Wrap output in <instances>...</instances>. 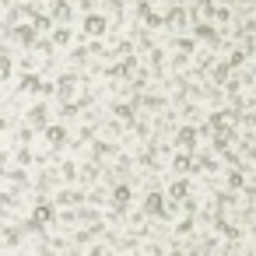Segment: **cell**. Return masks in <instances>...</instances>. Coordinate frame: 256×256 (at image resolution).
Returning a JSON list of instances; mask_svg holds the SVG:
<instances>
[{"instance_id":"5b68a950","label":"cell","mask_w":256,"mask_h":256,"mask_svg":"<svg viewBox=\"0 0 256 256\" xmlns=\"http://www.w3.org/2000/svg\"><path fill=\"white\" fill-rule=\"evenodd\" d=\"M46 141H49L53 147H60V144L67 141V130H64V127H46Z\"/></svg>"},{"instance_id":"30bf717a","label":"cell","mask_w":256,"mask_h":256,"mask_svg":"<svg viewBox=\"0 0 256 256\" xmlns=\"http://www.w3.org/2000/svg\"><path fill=\"white\" fill-rule=\"evenodd\" d=\"M253 74H256V67H253Z\"/></svg>"},{"instance_id":"7a4b0ae2","label":"cell","mask_w":256,"mask_h":256,"mask_svg":"<svg viewBox=\"0 0 256 256\" xmlns=\"http://www.w3.org/2000/svg\"><path fill=\"white\" fill-rule=\"evenodd\" d=\"M144 210L147 214H158V218H169V204H165L161 193H151V197L144 200Z\"/></svg>"},{"instance_id":"6da1fadb","label":"cell","mask_w":256,"mask_h":256,"mask_svg":"<svg viewBox=\"0 0 256 256\" xmlns=\"http://www.w3.org/2000/svg\"><path fill=\"white\" fill-rule=\"evenodd\" d=\"M105 28H109V21H105V14H88V18H84V35L98 39V35H105Z\"/></svg>"},{"instance_id":"9c48e42d","label":"cell","mask_w":256,"mask_h":256,"mask_svg":"<svg viewBox=\"0 0 256 256\" xmlns=\"http://www.w3.org/2000/svg\"><path fill=\"white\" fill-rule=\"evenodd\" d=\"M228 186H235V190L242 186V172H228Z\"/></svg>"},{"instance_id":"52a82bcc","label":"cell","mask_w":256,"mask_h":256,"mask_svg":"<svg viewBox=\"0 0 256 256\" xmlns=\"http://www.w3.org/2000/svg\"><path fill=\"white\" fill-rule=\"evenodd\" d=\"M53 18H60V21H67V18H70L67 0H53Z\"/></svg>"},{"instance_id":"3957f363","label":"cell","mask_w":256,"mask_h":256,"mask_svg":"<svg viewBox=\"0 0 256 256\" xmlns=\"http://www.w3.org/2000/svg\"><path fill=\"white\" fill-rule=\"evenodd\" d=\"M176 144L183 147V151H193V147H197V127H183L176 133Z\"/></svg>"},{"instance_id":"ba28073f","label":"cell","mask_w":256,"mask_h":256,"mask_svg":"<svg viewBox=\"0 0 256 256\" xmlns=\"http://www.w3.org/2000/svg\"><path fill=\"white\" fill-rule=\"evenodd\" d=\"M53 42H56V46H67V42H70V28H67V25H60L56 32H53Z\"/></svg>"},{"instance_id":"277c9868","label":"cell","mask_w":256,"mask_h":256,"mask_svg":"<svg viewBox=\"0 0 256 256\" xmlns=\"http://www.w3.org/2000/svg\"><path fill=\"white\" fill-rule=\"evenodd\" d=\"M130 197H133V190H130V186H116V190H112V204H116V207H127Z\"/></svg>"},{"instance_id":"8992f818","label":"cell","mask_w":256,"mask_h":256,"mask_svg":"<svg viewBox=\"0 0 256 256\" xmlns=\"http://www.w3.org/2000/svg\"><path fill=\"white\" fill-rule=\"evenodd\" d=\"M169 197H176V200H183V197H190V183H169Z\"/></svg>"}]
</instances>
